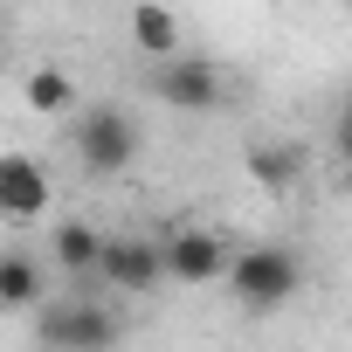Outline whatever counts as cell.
<instances>
[{
	"label": "cell",
	"mask_w": 352,
	"mask_h": 352,
	"mask_svg": "<svg viewBox=\"0 0 352 352\" xmlns=\"http://www.w3.org/2000/svg\"><path fill=\"white\" fill-rule=\"evenodd\" d=\"M297 283H304V263L290 249H276V242L228 256V290L242 297V311H283L297 297Z\"/></svg>",
	"instance_id": "6da1fadb"
},
{
	"label": "cell",
	"mask_w": 352,
	"mask_h": 352,
	"mask_svg": "<svg viewBox=\"0 0 352 352\" xmlns=\"http://www.w3.org/2000/svg\"><path fill=\"white\" fill-rule=\"evenodd\" d=\"M111 345H118V318L90 297L35 311V352H111Z\"/></svg>",
	"instance_id": "7a4b0ae2"
},
{
	"label": "cell",
	"mask_w": 352,
	"mask_h": 352,
	"mask_svg": "<svg viewBox=\"0 0 352 352\" xmlns=\"http://www.w3.org/2000/svg\"><path fill=\"white\" fill-rule=\"evenodd\" d=\"M76 159H83V173H97V180L124 173L138 159V118L124 104H90L83 124H76Z\"/></svg>",
	"instance_id": "3957f363"
},
{
	"label": "cell",
	"mask_w": 352,
	"mask_h": 352,
	"mask_svg": "<svg viewBox=\"0 0 352 352\" xmlns=\"http://www.w3.org/2000/svg\"><path fill=\"white\" fill-rule=\"evenodd\" d=\"M152 97L173 104V111H214V104L228 97V76H221V63H208V56H166V63L152 69Z\"/></svg>",
	"instance_id": "277c9868"
},
{
	"label": "cell",
	"mask_w": 352,
	"mask_h": 352,
	"mask_svg": "<svg viewBox=\"0 0 352 352\" xmlns=\"http://www.w3.org/2000/svg\"><path fill=\"white\" fill-rule=\"evenodd\" d=\"M49 201H56L49 166H42V159H28V152H0V221L28 228V221H42V214H49Z\"/></svg>",
	"instance_id": "5b68a950"
},
{
	"label": "cell",
	"mask_w": 352,
	"mask_h": 352,
	"mask_svg": "<svg viewBox=\"0 0 352 352\" xmlns=\"http://www.w3.org/2000/svg\"><path fill=\"white\" fill-rule=\"evenodd\" d=\"M97 276H104L118 297H138V290H152V283L166 276V263H159V242H145V235H104Z\"/></svg>",
	"instance_id": "8992f818"
},
{
	"label": "cell",
	"mask_w": 352,
	"mask_h": 352,
	"mask_svg": "<svg viewBox=\"0 0 352 352\" xmlns=\"http://www.w3.org/2000/svg\"><path fill=\"white\" fill-rule=\"evenodd\" d=\"M159 263L173 283H214V276H228V242L214 228H180L159 242Z\"/></svg>",
	"instance_id": "52a82bcc"
},
{
	"label": "cell",
	"mask_w": 352,
	"mask_h": 352,
	"mask_svg": "<svg viewBox=\"0 0 352 352\" xmlns=\"http://www.w3.org/2000/svg\"><path fill=\"white\" fill-rule=\"evenodd\" d=\"M242 166H249V180H256L263 194H290V187L304 180V145H290V138H256Z\"/></svg>",
	"instance_id": "ba28073f"
},
{
	"label": "cell",
	"mask_w": 352,
	"mask_h": 352,
	"mask_svg": "<svg viewBox=\"0 0 352 352\" xmlns=\"http://www.w3.org/2000/svg\"><path fill=\"white\" fill-rule=\"evenodd\" d=\"M131 49L166 63V56H180V14L166 8V0H138L131 8Z\"/></svg>",
	"instance_id": "9c48e42d"
},
{
	"label": "cell",
	"mask_w": 352,
	"mask_h": 352,
	"mask_svg": "<svg viewBox=\"0 0 352 352\" xmlns=\"http://www.w3.org/2000/svg\"><path fill=\"white\" fill-rule=\"evenodd\" d=\"M42 304V256L0 249V311H35Z\"/></svg>",
	"instance_id": "30bf717a"
},
{
	"label": "cell",
	"mask_w": 352,
	"mask_h": 352,
	"mask_svg": "<svg viewBox=\"0 0 352 352\" xmlns=\"http://www.w3.org/2000/svg\"><path fill=\"white\" fill-rule=\"evenodd\" d=\"M49 256H56V270L83 276V270H97V256H104V235H97L90 221H56V235H49Z\"/></svg>",
	"instance_id": "8fae6325"
},
{
	"label": "cell",
	"mask_w": 352,
	"mask_h": 352,
	"mask_svg": "<svg viewBox=\"0 0 352 352\" xmlns=\"http://www.w3.org/2000/svg\"><path fill=\"white\" fill-rule=\"evenodd\" d=\"M21 104H28L35 118H63V111L76 104V76H69V69H28Z\"/></svg>",
	"instance_id": "7c38bea8"
},
{
	"label": "cell",
	"mask_w": 352,
	"mask_h": 352,
	"mask_svg": "<svg viewBox=\"0 0 352 352\" xmlns=\"http://www.w3.org/2000/svg\"><path fill=\"white\" fill-rule=\"evenodd\" d=\"M331 145H338V159H352V97H345V111H338V131H331Z\"/></svg>",
	"instance_id": "4fadbf2b"
},
{
	"label": "cell",
	"mask_w": 352,
	"mask_h": 352,
	"mask_svg": "<svg viewBox=\"0 0 352 352\" xmlns=\"http://www.w3.org/2000/svg\"><path fill=\"white\" fill-rule=\"evenodd\" d=\"M0 35H8V21H0Z\"/></svg>",
	"instance_id": "5bb4252c"
}]
</instances>
